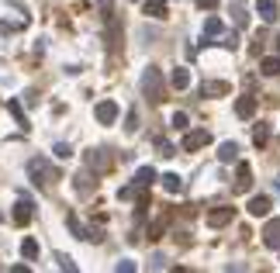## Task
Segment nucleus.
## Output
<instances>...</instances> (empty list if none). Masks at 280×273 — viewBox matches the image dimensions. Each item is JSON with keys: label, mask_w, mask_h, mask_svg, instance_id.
<instances>
[{"label": "nucleus", "mask_w": 280, "mask_h": 273, "mask_svg": "<svg viewBox=\"0 0 280 273\" xmlns=\"http://www.w3.org/2000/svg\"><path fill=\"white\" fill-rule=\"evenodd\" d=\"M166 221H170V211L149 225V242H159V239H163V232H166Z\"/></svg>", "instance_id": "obj_20"}, {"label": "nucleus", "mask_w": 280, "mask_h": 273, "mask_svg": "<svg viewBox=\"0 0 280 273\" xmlns=\"http://www.w3.org/2000/svg\"><path fill=\"white\" fill-rule=\"evenodd\" d=\"M218 159L221 163H235V159H239V145H235V142H221L218 145Z\"/></svg>", "instance_id": "obj_19"}, {"label": "nucleus", "mask_w": 280, "mask_h": 273, "mask_svg": "<svg viewBox=\"0 0 280 273\" xmlns=\"http://www.w3.org/2000/svg\"><path fill=\"white\" fill-rule=\"evenodd\" d=\"M277 56H280V35H277Z\"/></svg>", "instance_id": "obj_37"}, {"label": "nucleus", "mask_w": 280, "mask_h": 273, "mask_svg": "<svg viewBox=\"0 0 280 273\" xmlns=\"http://www.w3.org/2000/svg\"><path fill=\"white\" fill-rule=\"evenodd\" d=\"M263 242H266V249H277V253H280V218L266 221V228H263Z\"/></svg>", "instance_id": "obj_11"}, {"label": "nucleus", "mask_w": 280, "mask_h": 273, "mask_svg": "<svg viewBox=\"0 0 280 273\" xmlns=\"http://www.w3.org/2000/svg\"><path fill=\"white\" fill-rule=\"evenodd\" d=\"M256 107H260L256 97H239V100H235V114H239V118H253V114H256Z\"/></svg>", "instance_id": "obj_17"}, {"label": "nucleus", "mask_w": 280, "mask_h": 273, "mask_svg": "<svg viewBox=\"0 0 280 273\" xmlns=\"http://www.w3.org/2000/svg\"><path fill=\"white\" fill-rule=\"evenodd\" d=\"M107 49H111V56L121 52V21L118 18H107Z\"/></svg>", "instance_id": "obj_7"}, {"label": "nucleus", "mask_w": 280, "mask_h": 273, "mask_svg": "<svg viewBox=\"0 0 280 273\" xmlns=\"http://www.w3.org/2000/svg\"><path fill=\"white\" fill-rule=\"evenodd\" d=\"M256 14L263 21H277L280 18V4L277 0H256Z\"/></svg>", "instance_id": "obj_14"}, {"label": "nucleus", "mask_w": 280, "mask_h": 273, "mask_svg": "<svg viewBox=\"0 0 280 273\" xmlns=\"http://www.w3.org/2000/svg\"><path fill=\"white\" fill-rule=\"evenodd\" d=\"M218 35H225V21L211 14V18L204 21V45H215L211 38H218Z\"/></svg>", "instance_id": "obj_12"}, {"label": "nucleus", "mask_w": 280, "mask_h": 273, "mask_svg": "<svg viewBox=\"0 0 280 273\" xmlns=\"http://www.w3.org/2000/svg\"><path fill=\"white\" fill-rule=\"evenodd\" d=\"M270 128H273V125H266V121H260V125H256V132H253L256 149H266V142H270Z\"/></svg>", "instance_id": "obj_21"}, {"label": "nucleus", "mask_w": 280, "mask_h": 273, "mask_svg": "<svg viewBox=\"0 0 280 273\" xmlns=\"http://www.w3.org/2000/svg\"><path fill=\"white\" fill-rule=\"evenodd\" d=\"M125 128H128V132H135V128H139V114H135V111H128V125H125Z\"/></svg>", "instance_id": "obj_34"}, {"label": "nucleus", "mask_w": 280, "mask_h": 273, "mask_svg": "<svg viewBox=\"0 0 280 273\" xmlns=\"http://www.w3.org/2000/svg\"><path fill=\"white\" fill-rule=\"evenodd\" d=\"M87 166H90L94 173H107V170L114 166V159H111V152H104V149H90V152H87Z\"/></svg>", "instance_id": "obj_4"}, {"label": "nucleus", "mask_w": 280, "mask_h": 273, "mask_svg": "<svg viewBox=\"0 0 280 273\" xmlns=\"http://www.w3.org/2000/svg\"><path fill=\"white\" fill-rule=\"evenodd\" d=\"M132 4H135V0H132Z\"/></svg>", "instance_id": "obj_38"}, {"label": "nucleus", "mask_w": 280, "mask_h": 273, "mask_svg": "<svg viewBox=\"0 0 280 273\" xmlns=\"http://www.w3.org/2000/svg\"><path fill=\"white\" fill-rule=\"evenodd\" d=\"M163 187H166L170 194H180V190H183V180L177 173H166V176H163Z\"/></svg>", "instance_id": "obj_24"}, {"label": "nucleus", "mask_w": 280, "mask_h": 273, "mask_svg": "<svg viewBox=\"0 0 280 273\" xmlns=\"http://www.w3.org/2000/svg\"><path fill=\"white\" fill-rule=\"evenodd\" d=\"M90 190H97V180L90 183V176H87V173H80V176H76V194H83V197H87Z\"/></svg>", "instance_id": "obj_25"}, {"label": "nucleus", "mask_w": 280, "mask_h": 273, "mask_svg": "<svg viewBox=\"0 0 280 273\" xmlns=\"http://www.w3.org/2000/svg\"><path fill=\"white\" fill-rule=\"evenodd\" d=\"M221 45H225V49H235V45H239V38H235V31H228V35L221 38Z\"/></svg>", "instance_id": "obj_32"}, {"label": "nucleus", "mask_w": 280, "mask_h": 273, "mask_svg": "<svg viewBox=\"0 0 280 273\" xmlns=\"http://www.w3.org/2000/svg\"><path fill=\"white\" fill-rule=\"evenodd\" d=\"M249 187H253V166L239 163L235 166V190H249Z\"/></svg>", "instance_id": "obj_13"}, {"label": "nucleus", "mask_w": 280, "mask_h": 273, "mask_svg": "<svg viewBox=\"0 0 280 273\" xmlns=\"http://www.w3.org/2000/svg\"><path fill=\"white\" fill-rule=\"evenodd\" d=\"M100 11H104V18H111V7H114V0H97Z\"/></svg>", "instance_id": "obj_35"}, {"label": "nucleus", "mask_w": 280, "mask_h": 273, "mask_svg": "<svg viewBox=\"0 0 280 273\" xmlns=\"http://www.w3.org/2000/svg\"><path fill=\"white\" fill-rule=\"evenodd\" d=\"M156 149H159V156H177V152H173V145H170V142H166V138H156Z\"/></svg>", "instance_id": "obj_28"}, {"label": "nucleus", "mask_w": 280, "mask_h": 273, "mask_svg": "<svg viewBox=\"0 0 280 273\" xmlns=\"http://www.w3.org/2000/svg\"><path fill=\"white\" fill-rule=\"evenodd\" d=\"M21 256H24V259H38V242H35V239H24V242H21Z\"/></svg>", "instance_id": "obj_26"}, {"label": "nucleus", "mask_w": 280, "mask_h": 273, "mask_svg": "<svg viewBox=\"0 0 280 273\" xmlns=\"http://www.w3.org/2000/svg\"><path fill=\"white\" fill-rule=\"evenodd\" d=\"M31 215H35V204H31L28 197H21L18 204H14V225H21V228H24V225L31 221Z\"/></svg>", "instance_id": "obj_8"}, {"label": "nucleus", "mask_w": 280, "mask_h": 273, "mask_svg": "<svg viewBox=\"0 0 280 273\" xmlns=\"http://www.w3.org/2000/svg\"><path fill=\"white\" fill-rule=\"evenodd\" d=\"M0 218H4V215H0Z\"/></svg>", "instance_id": "obj_39"}, {"label": "nucleus", "mask_w": 280, "mask_h": 273, "mask_svg": "<svg viewBox=\"0 0 280 273\" xmlns=\"http://www.w3.org/2000/svg\"><path fill=\"white\" fill-rule=\"evenodd\" d=\"M135 270V263H128V259H125V263H118V273H132Z\"/></svg>", "instance_id": "obj_36"}, {"label": "nucleus", "mask_w": 280, "mask_h": 273, "mask_svg": "<svg viewBox=\"0 0 280 273\" xmlns=\"http://www.w3.org/2000/svg\"><path fill=\"white\" fill-rule=\"evenodd\" d=\"M194 4H197L201 11H215L218 7V0H194Z\"/></svg>", "instance_id": "obj_33"}, {"label": "nucleus", "mask_w": 280, "mask_h": 273, "mask_svg": "<svg viewBox=\"0 0 280 273\" xmlns=\"http://www.w3.org/2000/svg\"><path fill=\"white\" fill-rule=\"evenodd\" d=\"M56 259H59V266H62V270H69V273H73V270H76V263H73V259H69V256H56Z\"/></svg>", "instance_id": "obj_31"}, {"label": "nucleus", "mask_w": 280, "mask_h": 273, "mask_svg": "<svg viewBox=\"0 0 280 273\" xmlns=\"http://www.w3.org/2000/svg\"><path fill=\"white\" fill-rule=\"evenodd\" d=\"M260 73H263V76H280V56L277 59H273V56L260 59Z\"/></svg>", "instance_id": "obj_22"}, {"label": "nucleus", "mask_w": 280, "mask_h": 273, "mask_svg": "<svg viewBox=\"0 0 280 273\" xmlns=\"http://www.w3.org/2000/svg\"><path fill=\"white\" fill-rule=\"evenodd\" d=\"M232 218H235V208L221 204V208H215V211H208V225H211V228H221V225H228Z\"/></svg>", "instance_id": "obj_6"}, {"label": "nucleus", "mask_w": 280, "mask_h": 273, "mask_svg": "<svg viewBox=\"0 0 280 273\" xmlns=\"http://www.w3.org/2000/svg\"><path fill=\"white\" fill-rule=\"evenodd\" d=\"M204 145H211V132L208 128H194V132L183 135V152H197Z\"/></svg>", "instance_id": "obj_3"}, {"label": "nucleus", "mask_w": 280, "mask_h": 273, "mask_svg": "<svg viewBox=\"0 0 280 273\" xmlns=\"http://www.w3.org/2000/svg\"><path fill=\"white\" fill-rule=\"evenodd\" d=\"M152 180H156V170L152 166H142L139 173H135V187H152Z\"/></svg>", "instance_id": "obj_23"}, {"label": "nucleus", "mask_w": 280, "mask_h": 273, "mask_svg": "<svg viewBox=\"0 0 280 273\" xmlns=\"http://www.w3.org/2000/svg\"><path fill=\"white\" fill-rule=\"evenodd\" d=\"M139 87H142V97L149 100V104H163V100H166V83H163L159 66H149V69L142 73Z\"/></svg>", "instance_id": "obj_1"}, {"label": "nucleus", "mask_w": 280, "mask_h": 273, "mask_svg": "<svg viewBox=\"0 0 280 273\" xmlns=\"http://www.w3.org/2000/svg\"><path fill=\"white\" fill-rule=\"evenodd\" d=\"M28 173H31V180L38 183V187H56V180H59V170L49 163V159H42V156H35L31 163H28Z\"/></svg>", "instance_id": "obj_2"}, {"label": "nucleus", "mask_w": 280, "mask_h": 273, "mask_svg": "<svg viewBox=\"0 0 280 273\" xmlns=\"http://www.w3.org/2000/svg\"><path fill=\"white\" fill-rule=\"evenodd\" d=\"M187 125H190V118L183 114V111H177V114H173V128H187Z\"/></svg>", "instance_id": "obj_30"}, {"label": "nucleus", "mask_w": 280, "mask_h": 273, "mask_svg": "<svg viewBox=\"0 0 280 273\" xmlns=\"http://www.w3.org/2000/svg\"><path fill=\"white\" fill-rule=\"evenodd\" d=\"M66 225H69V232L76 235V239H94V228H83V225H80V218L73 215V211L66 215Z\"/></svg>", "instance_id": "obj_16"}, {"label": "nucleus", "mask_w": 280, "mask_h": 273, "mask_svg": "<svg viewBox=\"0 0 280 273\" xmlns=\"http://www.w3.org/2000/svg\"><path fill=\"white\" fill-rule=\"evenodd\" d=\"M166 11H170V4H166V0H142V14H145V18L163 21V18H166Z\"/></svg>", "instance_id": "obj_10"}, {"label": "nucleus", "mask_w": 280, "mask_h": 273, "mask_svg": "<svg viewBox=\"0 0 280 273\" xmlns=\"http://www.w3.org/2000/svg\"><path fill=\"white\" fill-rule=\"evenodd\" d=\"M270 208H273V204H270V197H253V201H249V215H256V218H263V215H270Z\"/></svg>", "instance_id": "obj_18"}, {"label": "nucleus", "mask_w": 280, "mask_h": 273, "mask_svg": "<svg viewBox=\"0 0 280 273\" xmlns=\"http://www.w3.org/2000/svg\"><path fill=\"white\" fill-rule=\"evenodd\" d=\"M7 111L14 114V121H18L21 128H28V118H24V111H21V104H18V100H11V104H7Z\"/></svg>", "instance_id": "obj_27"}, {"label": "nucleus", "mask_w": 280, "mask_h": 273, "mask_svg": "<svg viewBox=\"0 0 280 273\" xmlns=\"http://www.w3.org/2000/svg\"><path fill=\"white\" fill-rule=\"evenodd\" d=\"M94 118H97V125H114L118 121V104L114 100H100L94 107Z\"/></svg>", "instance_id": "obj_5"}, {"label": "nucleus", "mask_w": 280, "mask_h": 273, "mask_svg": "<svg viewBox=\"0 0 280 273\" xmlns=\"http://www.w3.org/2000/svg\"><path fill=\"white\" fill-rule=\"evenodd\" d=\"M232 90V83H225V80H208V83H201V97H225Z\"/></svg>", "instance_id": "obj_9"}, {"label": "nucleus", "mask_w": 280, "mask_h": 273, "mask_svg": "<svg viewBox=\"0 0 280 273\" xmlns=\"http://www.w3.org/2000/svg\"><path fill=\"white\" fill-rule=\"evenodd\" d=\"M52 152H56L59 159H69V156H73V149H69V142H59V145H56Z\"/></svg>", "instance_id": "obj_29"}, {"label": "nucleus", "mask_w": 280, "mask_h": 273, "mask_svg": "<svg viewBox=\"0 0 280 273\" xmlns=\"http://www.w3.org/2000/svg\"><path fill=\"white\" fill-rule=\"evenodd\" d=\"M170 87H173V90H187V87H190V69L177 66V69H173V76H170Z\"/></svg>", "instance_id": "obj_15"}]
</instances>
